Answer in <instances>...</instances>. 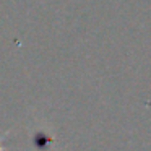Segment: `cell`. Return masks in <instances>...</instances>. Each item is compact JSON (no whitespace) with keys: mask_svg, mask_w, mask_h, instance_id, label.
Listing matches in <instances>:
<instances>
[{"mask_svg":"<svg viewBox=\"0 0 151 151\" xmlns=\"http://www.w3.org/2000/svg\"><path fill=\"white\" fill-rule=\"evenodd\" d=\"M2 150H4V148H2V145H0V151H2Z\"/></svg>","mask_w":151,"mask_h":151,"instance_id":"obj_1","label":"cell"}]
</instances>
